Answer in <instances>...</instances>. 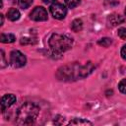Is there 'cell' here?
<instances>
[{
    "instance_id": "obj_1",
    "label": "cell",
    "mask_w": 126,
    "mask_h": 126,
    "mask_svg": "<svg viewBox=\"0 0 126 126\" xmlns=\"http://www.w3.org/2000/svg\"><path fill=\"white\" fill-rule=\"evenodd\" d=\"M93 65L91 62L86 64L85 66H81L79 64H70V65H65L61 67L58 72H57V77L60 80H77L79 78H84L88 76L92 70H93Z\"/></svg>"
},
{
    "instance_id": "obj_2",
    "label": "cell",
    "mask_w": 126,
    "mask_h": 126,
    "mask_svg": "<svg viewBox=\"0 0 126 126\" xmlns=\"http://www.w3.org/2000/svg\"><path fill=\"white\" fill-rule=\"evenodd\" d=\"M38 113L39 107L36 104L27 102L19 108L16 116V123L18 125H31L35 121Z\"/></svg>"
},
{
    "instance_id": "obj_3",
    "label": "cell",
    "mask_w": 126,
    "mask_h": 126,
    "mask_svg": "<svg viewBox=\"0 0 126 126\" xmlns=\"http://www.w3.org/2000/svg\"><path fill=\"white\" fill-rule=\"evenodd\" d=\"M49 46L51 49L55 52L61 53L71 48L73 44L72 37L66 35V34H60V33H53L49 38Z\"/></svg>"
},
{
    "instance_id": "obj_4",
    "label": "cell",
    "mask_w": 126,
    "mask_h": 126,
    "mask_svg": "<svg viewBox=\"0 0 126 126\" xmlns=\"http://www.w3.org/2000/svg\"><path fill=\"white\" fill-rule=\"evenodd\" d=\"M26 56L19 50H13L10 54V63L15 68H20L26 64Z\"/></svg>"
},
{
    "instance_id": "obj_5",
    "label": "cell",
    "mask_w": 126,
    "mask_h": 126,
    "mask_svg": "<svg viewBox=\"0 0 126 126\" xmlns=\"http://www.w3.org/2000/svg\"><path fill=\"white\" fill-rule=\"evenodd\" d=\"M50 13L54 19L62 20L65 18L66 14H67V9L61 3H53L50 6Z\"/></svg>"
},
{
    "instance_id": "obj_6",
    "label": "cell",
    "mask_w": 126,
    "mask_h": 126,
    "mask_svg": "<svg viewBox=\"0 0 126 126\" xmlns=\"http://www.w3.org/2000/svg\"><path fill=\"white\" fill-rule=\"evenodd\" d=\"M30 18L36 22L46 21L47 20V11L43 7H35L30 14Z\"/></svg>"
},
{
    "instance_id": "obj_7",
    "label": "cell",
    "mask_w": 126,
    "mask_h": 126,
    "mask_svg": "<svg viewBox=\"0 0 126 126\" xmlns=\"http://www.w3.org/2000/svg\"><path fill=\"white\" fill-rule=\"evenodd\" d=\"M16 102V96L12 94H5L1 98V110L4 112L7 108H9L11 105H13Z\"/></svg>"
},
{
    "instance_id": "obj_8",
    "label": "cell",
    "mask_w": 126,
    "mask_h": 126,
    "mask_svg": "<svg viewBox=\"0 0 126 126\" xmlns=\"http://www.w3.org/2000/svg\"><path fill=\"white\" fill-rule=\"evenodd\" d=\"M107 22H108V24H109L110 26L115 27V26L120 25L121 23H123V22H124V19H123V17L120 16V15H115V14H113V15H110V16L108 17Z\"/></svg>"
},
{
    "instance_id": "obj_9",
    "label": "cell",
    "mask_w": 126,
    "mask_h": 126,
    "mask_svg": "<svg viewBox=\"0 0 126 126\" xmlns=\"http://www.w3.org/2000/svg\"><path fill=\"white\" fill-rule=\"evenodd\" d=\"M20 16H21L20 15V12L16 8H11L7 12V17H8V19L10 21H17V20H19Z\"/></svg>"
},
{
    "instance_id": "obj_10",
    "label": "cell",
    "mask_w": 126,
    "mask_h": 126,
    "mask_svg": "<svg viewBox=\"0 0 126 126\" xmlns=\"http://www.w3.org/2000/svg\"><path fill=\"white\" fill-rule=\"evenodd\" d=\"M16 39L15 35L12 33H2L0 36V40L3 43H12Z\"/></svg>"
},
{
    "instance_id": "obj_11",
    "label": "cell",
    "mask_w": 126,
    "mask_h": 126,
    "mask_svg": "<svg viewBox=\"0 0 126 126\" xmlns=\"http://www.w3.org/2000/svg\"><path fill=\"white\" fill-rule=\"evenodd\" d=\"M69 125H93V123L88 120H85V119L75 118L69 122Z\"/></svg>"
},
{
    "instance_id": "obj_12",
    "label": "cell",
    "mask_w": 126,
    "mask_h": 126,
    "mask_svg": "<svg viewBox=\"0 0 126 126\" xmlns=\"http://www.w3.org/2000/svg\"><path fill=\"white\" fill-rule=\"evenodd\" d=\"M83 28V22L80 20V19H76L72 22L71 24V29L74 31V32H79L81 31Z\"/></svg>"
},
{
    "instance_id": "obj_13",
    "label": "cell",
    "mask_w": 126,
    "mask_h": 126,
    "mask_svg": "<svg viewBox=\"0 0 126 126\" xmlns=\"http://www.w3.org/2000/svg\"><path fill=\"white\" fill-rule=\"evenodd\" d=\"M111 43H112V40L109 37H103V38H101V39L98 40V44L99 45H102L103 47H108Z\"/></svg>"
},
{
    "instance_id": "obj_14",
    "label": "cell",
    "mask_w": 126,
    "mask_h": 126,
    "mask_svg": "<svg viewBox=\"0 0 126 126\" xmlns=\"http://www.w3.org/2000/svg\"><path fill=\"white\" fill-rule=\"evenodd\" d=\"M32 0H18L19 6L23 9H27L32 5Z\"/></svg>"
},
{
    "instance_id": "obj_15",
    "label": "cell",
    "mask_w": 126,
    "mask_h": 126,
    "mask_svg": "<svg viewBox=\"0 0 126 126\" xmlns=\"http://www.w3.org/2000/svg\"><path fill=\"white\" fill-rule=\"evenodd\" d=\"M65 3L69 8H75L80 4V0H65Z\"/></svg>"
},
{
    "instance_id": "obj_16",
    "label": "cell",
    "mask_w": 126,
    "mask_h": 126,
    "mask_svg": "<svg viewBox=\"0 0 126 126\" xmlns=\"http://www.w3.org/2000/svg\"><path fill=\"white\" fill-rule=\"evenodd\" d=\"M118 88H119V91H120L121 93H123V94H126V79H123V80L119 83Z\"/></svg>"
},
{
    "instance_id": "obj_17",
    "label": "cell",
    "mask_w": 126,
    "mask_h": 126,
    "mask_svg": "<svg viewBox=\"0 0 126 126\" xmlns=\"http://www.w3.org/2000/svg\"><path fill=\"white\" fill-rule=\"evenodd\" d=\"M119 3L118 0H104V5L107 7H114L117 6Z\"/></svg>"
},
{
    "instance_id": "obj_18",
    "label": "cell",
    "mask_w": 126,
    "mask_h": 126,
    "mask_svg": "<svg viewBox=\"0 0 126 126\" xmlns=\"http://www.w3.org/2000/svg\"><path fill=\"white\" fill-rule=\"evenodd\" d=\"M117 34L121 39H126V28H120L117 32Z\"/></svg>"
},
{
    "instance_id": "obj_19",
    "label": "cell",
    "mask_w": 126,
    "mask_h": 126,
    "mask_svg": "<svg viewBox=\"0 0 126 126\" xmlns=\"http://www.w3.org/2000/svg\"><path fill=\"white\" fill-rule=\"evenodd\" d=\"M121 56L123 59H126V44H124L121 48Z\"/></svg>"
},
{
    "instance_id": "obj_20",
    "label": "cell",
    "mask_w": 126,
    "mask_h": 126,
    "mask_svg": "<svg viewBox=\"0 0 126 126\" xmlns=\"http://www.w3.org/2000/svg\"><path fill=\"white\" fill-rule=\"evenodd\" d=\"M1 62H2V68H3V67L5 66L4 64L6 63V62H5V57H4V52H3V51H1Z\"/></svg>"
},
{
    "instance_id": "obj_21",
    "label": "cell",
    "mask_w": 126,
    "mask_h": 126,
    "mask_svg": "<svg viewBox=\"0 0 126 126\" xmlns=\"http://www.w3.org/2000/svg\"><path fill=\"white\" fill-rule=\"evenodd\" d=\"M56 0H43V2L44 3H46V4H48V3H51V2H55Z\"/></svg>"
},
{
    "instance_id": "obj_22",
    "label": "cell",
    "mask_w": 126,
    "mask_h": 126,
    "mask_svg": "<svg viewBox=\"0 0 126 126\" xmlns=\"http://www.w3.org/2000/svg\"><path fill=\"white\" fill-rule=\"evenodd\" d=\"M0 18H1V23H0V25L2 26V25H3V22H4V18H3V15H2V14L0 15Z\"/></svg>"
},
{
    "instance_id": "obj_23",
    "label": "cell",
    "mask_w": 126,
    "mask_h": 126,
    "mask_svg": "<svg viewBox=\"0 0 126 126\" xmlns=\"http://www.w3.org/2000/svg\"><path fill=\"white\" fill-rule=\"evenodd\" d=\"M125 14H126V9H125Z\"/></svg>"
}]
</instances>
